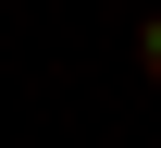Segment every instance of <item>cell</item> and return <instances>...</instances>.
I'll return each mask as SVG.
<instances>
[{"instance_id": "1", "label": "cell", "mask_w": 161, "mask_h": 148, "mask_svg": "<svg viewBox=\"0 0 161 148\" xmlns=\"http://www.w3.org/2000/svg\"><path fill=\"white\" fill-rule=\"evenodd\" d=\"M136 74H149V86H161V13H149V25H136Z\"/></svg>"}]
</instances>
